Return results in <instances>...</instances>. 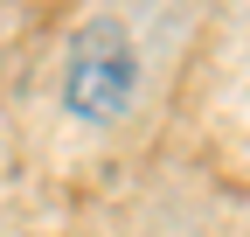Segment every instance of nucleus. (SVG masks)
I'll return each mask as SVG.
<instances>
[{"label":"nucleus","instance_id":"nucleus-1","mask_svg":"<svg viewBox=\"0 0 250 237\" xmlns=\"http://www.w3.org/2000/svg\"><path fill=\"white\" fill-rule=\"evenodd\" d=\"M139 91V56H132V35L118 21H83L77 42H70V70H62V98H70L77 118L90 126H111V118L132 105Z\"/></svg>","mask_w":250,"mask_h":237}]
</instances>
